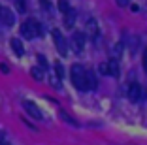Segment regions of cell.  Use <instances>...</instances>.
<instances>
[{"instance_id": "obj_15", "label": "cell", "mask_w": 147, "mask_h": 145, "mask_svg": "<svg viewBox=\"0 0 147 145\" xmlns=\"http://www.w3.org/2000/svg\"><path fill=\"white\" fill-rule=\"evenodd\" d=\"M15 9H17L19 13H25L26 11V2L25 0H15Z\"/></svg>"}, {"instance_id": "obj_3", "label": "cell", "mask_w": 147, "mask_h": 145, "mask_svg": "<svg viewBox=\"0 0 147 145\" xmlns=\"http://www.w3.org/2000/svg\"><path fill=\"white\" fill-rule=\"evenodd\" d=\"M53 40H55V47H57V51L61 53L62 57L68 55V42H66V38L62 36L61 30H53Z\"/></svg>"}, {"instance_id": "obj_16", "label": "cell", "mask_w": 147, "mask_h": 145, "mask_svg": "<svg viewBox=\"0 0 147 145\" xmlns=\"http://www.w3.org/2000/svg\"><path fill=\"white\" fill-rule=\"evenodd\" d=\"M55 76L59 77V79H62V77H64V68H62V64L61 62H55Z\"/></svg>"}, {"instance_id": "obj_20", "label": "cell", "mask_w": 147, "mask_h": 145, "mask_svg": "<svg viewBox=\"0 0 147 145\" xmlns=\"http://www.w3.org/2000/svg\"><path fill=\"white\" fill-rule=\"evenodd\" d=\"M49 81H51V85L55 87V89H61V79H59L57 76H51V79H49Z\"/></svg>"}, {"instance_id": "obj_12", "label": "cell", "mask_w": 147, "mask_h": 145, "mask_svg": "<svg viewBox=\"0 0 147 145\" xmlns=\"http://www.w3.org/2000/svg\"><path fill=\"white\" fill-rule=\"evenodd\" d=\"M74 23H76V13H74V9H70L68 13H64V26L66 28H72Z\"/></svg>"}, {"instance_id": "obj_4", "label": "cell", "mask_w": 147, "mask_h": 145, "mask_svg": "<svg viewBox=\"0 0 147 145\" xmlns=\"http://www.w3.org/2000/svg\"><path fill=\"white\" fill-rule=\"evenodd\" d=\"M23 107H25V111L32 117V119H36V121H42V119H43V113L40 111V107L36 106L34 102H30V100H25V102H23Z\"/></svg>"}, {"instance_id": "obj_21", "label": "cell", "mask_w": 147, "mask_h": 145, "mask_svg": "<svg viewBox=\"0 0 147 145\" xmlns=\"http://www.w3.org/2000/svg\"><path fill=\"white\" fill-rule=\"evenodd\" d=\"M142 66H143V70L147 72V47L143 49V55H142Z\"/></svg>"}, {"instance_id": "obj_23", "label": "cell", "mask_w": 147, "mask_h": 145, "mask_svg": "<svg viewBox=\"0 0 147 145\" xmlns=\"http://www.w3.org/2000/svg\"><path fill=\"white\" fill-rule=\"evenodd\" d=\"M128 2H130V0H117V4L121 6V8H125V6H128Z\"/></svg>"}, {"instance_id": "obj_18", "label": "cell", "mask_w": 147, "mask_h": 145, "mask_svg": "<svg viewBox=\"0 0 147 145\" xmlns=\"http://www.w3.org/2000/svg\"><path fill=\"white\" fill-rule=\"evenodd\" d=\"M36 59H38V62H40V68H42V70H45V68H47V60H45V57H43V55H38Z\"/></svg>"}, {"instance_id": "obj_24", "label": "cell", "mask_w": 147, "mask_h": 145, "mask_svg": "<svg viewBox=\"0 0 147 145\" xmlns=\"http://www.w3.org/2000/svg\"><path fill=\"white\" fill-rule=\"evenodd\" d=\"M0 70H2V72H4V74H8V72H9L8 64H0Z\"/></svg>"}, {"instance_id": "obj_10", "label": "cell", "mask_w": 147, "mask_h": 145, "mask_svg": "<svg viewBox=\"0 0 147 145\" xmlns=\"http://www.w3.org/2000/svg\"><path fill=\"white\" fill-rule=\"evenodd\" d=\"M11 49H13V53H15V55L17 57H23L25 55V47H23V43H21V40H17V38H13L11 42Z\"/></svg>"}, {"instance_id": "obj_19", "label": "cell", "mask_w": 147, "mask_h": 145, "mask_svg": "<svg viewBox=\"0 0 147 145\" xmlns=\"http://www.w3.org/2000/svg\"><path fill=\"white\" fill-rule=\"evenodd\" d=\"M98 72L102 74V76H109V74H108V62H102V64H100V66H98Z\"/></svg>"}, {"instance_id": "obj_6", "label": "cell", "mask_w": 147, "mask_h": 145, "mask_svg": "<svg viewBox=\"0 0 147 145\" xmlns=\"http://www.w3.org/2000/svg\"><path fill=\"white\" fill-rule=\"evenodd\" d=\"M72 45H74V49H76L78 53H81L83 47H85V34H83V32H74Z\"/></svg>"}, {"instance_id": "obj_25", "label": "cell", "mask_w": 147, "mask_h": 145, "mask_svg": "<svg viewBox=\"0 0 147 145\" xmlns=\"http://www.w3.org/2000/svg\"><path fill=\"white\" fill-rule=\"evenodd\" d=\"M0 9H2V6H0Z\"/></svg>"}, {"instance_id": "obj_1", "label": "cell", "mask_w": 147, "mask_h": 145, "mask_svg": "<svg viewBox=\"0 0 147 145\" xmlns=\"http://www.w3.org/2000/svg\"><path fill=\"white\" fill-rule=\"evenodd\" d=\"M19 30H21V36L26 38V40H32V38H36V36H42V32H43L42 25H40L36 19H26Z\"/></svg>"}, {"instance_id": "obj_9", "label": "cell", "mask_w": 147, "mask_h": 145, "mask_svg": "<svg viewBox=\"0 0 147 145\" xmlns=\"http://www.w3.org/2000/svg\"><path fill=\"white\" fill-rule=\"evenodd\" d=\"M142 92H143V89L138 85V83H132V85L128 87V98L132 100V102H138L140 96H142Z\"/></svg>"}, {"instance_id": "obj_13", "label": "cell", "mask_w": 147, "mask_h": 145, "mask_svg": "<svg viewBox=\"0 0 147 145\" xmlns=\"http://www.w3.org/2000/svg\"><path fill=\"white\" fill-rule=\"evenodd\" d=\"M30 76H32V79H36V81H42L43 79V70L38 68V66H34V68H30Z\"/></svg>"}, {"instance_id": "obj_11", "label": "cell", "mask_w": 147, "mask_h": 145, "mask_svg": "<svg viewBox=\"0 0 147 145\" xmlns=\"http://www.w3.org/2000/svg\"><path fill=\"white\" fill-rule=\"evenodd\" d=\"M108 74H109V76H113V77L119 76V62H117V59H111L108 62Z\"/></svg>"}, {"instance_id": "obj_5", "label": "cell", "mask_w": 147, "mask_h": 145, "mask_svg": "<svg viewBox=\"0 0 147 145\" xmlns=\"http://www.w3.org/2000/svg\"><path fill=\"white\" fill-rule=\"evenodd\" d=\"M0 21L4 23L6 26H11L13 23H15V13H13L11 9H8V8H2L0 9Z\"/></svg>"}, {"instance_id": "obj_8", "label": "cell", "mask_w": 147, "mask_h": 145, "mask_svg": "<svg viewBox=\"0 0 147 145\" xmlns=\"http://www.w3.org/2000/svg\"><path fill=\"white\" fill-rule=\"evenodd\" d=\"M85 79H87V90H92L98 87V79H96V74L92 70H85Z\"/></svg>"}, {"instance_id": "obj_14", "label": "cell", "mask_w": 147, "mask_h": 145, "mask_svg": "<svg viewBox=\"0 0 147 145\" xmlns=\"http://www.w3.org/2000/svg\"><path fill=\"white\" fill-rule=\"evenodd\" d=\"M57 6H59V9H61L62 13H68L70 9H72V8H70V2H68V0H59V4H57Z\"/></svg>"}, {"instance_id": "obj_7", "label": "cell", "mask_w": 147, "mask_h": 145, "mask_svg": "<svg viewBox=\"0 0 147 145\" xmlns=\"http://www.w3.org/2000/svg\"><path fill=\"white\" fill-rule=\"evenodd\" d=\"M85 32H87L89 36H91L92 40H96V38H98V34H100L98 23H96L94 19H89V21H87V25H85Z\"/></svg>"}, {"instance_id": "obj_2", "label": "cell", "mask_w": 147, "mask_h": 145, "mask_svg": "<svg viewBox=\"0 0 147 145\" xmlns=\"http://www.w3.org/2000/svg\"><path fill=\"white\" fill-rule=\"evenodd\" d=\"M70 79H72L74 87L79 90H87V79H85V70L81 64H74L70 68Z\"/></svg>"}, {"instance_id": "obj_22", "label": "cell", "mask_w": 147, "mask_h": 145, "mask_svg": "<svg viewBox=\"0 0 147 145\" xmlns=\"http://www.w3.org/2000/svg\"><path fill=\"white\" fill-rule=\"evenodd\" d=\"M42 2V8L43 9H51V4H49V0H40Z\"/></svg>"}, {"instance_id": "obj_17", "label": "cell", "mask_w": 147, "mask_h": 145, "mask_svg": "<svg viewBox=\"0 0 147 145\" xmlns=\"http://www.w3.org/2000/svg\"><path fill=\"white\" fill-rule=\"evenodd\" d=\"M61 117H62V121H64V123H70V124H74V126L78 124V123H76V121L72 119V117L68 115V113H66V111H62V109H61Z\"/></svg>"}]
</instances>
